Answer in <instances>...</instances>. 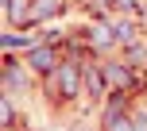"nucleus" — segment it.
Instances as JSON below:
<instances>
[{
	"instance_id": "nucleus-1",
	"label": "nucleus",
	"mask_w": 147,
	"mask_h": 131,
	"mask_svg": "<svg viewBox=\"0 0 147 131\" xmlns=\"http://www.w3.org/2000/svg\"><path fill=\"white\" fill-rule=\"evenodd\" d=\"M58 81H62V93H66V96H74V93H78V66H62V70H58Z\"/></svg>"
},
{
	"instance_id": "nucleus-2",
	"label": "nucleus",
	"mask_w": 147,
	"mask_h": 131,
	"mask_svg": "<svg viewBox=\"0 0 147 131\" xmlns=\"http://www.w3.org/2000/svg\"><path fill=\"white\" fill-rule=\"evenodd\" d=\"M31 66H35V70H54V50H51V46L31 50Z\"/></svg>"
},
{
	"instance_id": "nucleus-3",
	"label": "nucleus",
	"mask_w": 147,
	"mask_h": 131,
	"mask_svg": "<svg viewBox=\"0 0 147 131\" xmlns=\"http://www.w3.org/2000/svg\"><path fill=\"white\" fill-rule=\"evenodd\" d=\"M58 0H35V8H31V19H47V15H54L58 12Z\"/></svg>"
},
{
	"instance_id": "nucleus-4",
	"label": "nucleus",
	"mask_w": 147,
	"mask_h": 131,
	"mask_svg": "<svg viewBox=\"0 0 147 131\" xmlns=\"http://www.w3.org/2000/svg\"><path fill=\"white\" fill-rule=\"evenodd\" d=\"M112 131H128V124H124V120H116V124H112Z\"/></svg>"
},
{
	"instance_id": "nucleus-5",
	"label": "nucleus",
	"mask_w": 147,
	"mask_h": 131,
	"mask_svg": "<svg viewBox=\"0 0 147 131\" xmlns=\"http://www.w3.org/2000/svg\"><path fill=\"white\" fill-rule=\"evenodd\" d=\"M120 8H132V0H120Z\"/></svg>"
}]
</instances>
